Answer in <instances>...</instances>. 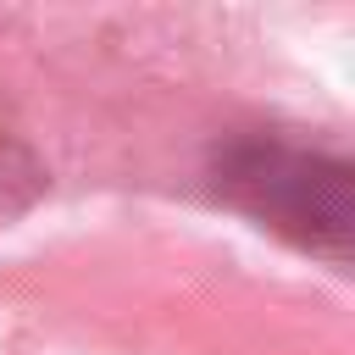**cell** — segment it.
Listing matches in <instances>:
<instances>
[{"instance_id": "6da1fadb", "label": "cell", "mask_w": 355, "mask_h": 355, "mask_svg": "<svg viewBox=\"0 0 355 355\" xmlns=\"http://www.w3.org/2000/svg\"><path fill=\"white\" fill-rule=\"evenodd\" d=\"M227 189L250 200L277 227H294L311 244L344 250L349 233V172L322 155H294L272 144H250L227 166Z\"/></svg>"}]
</instances>
